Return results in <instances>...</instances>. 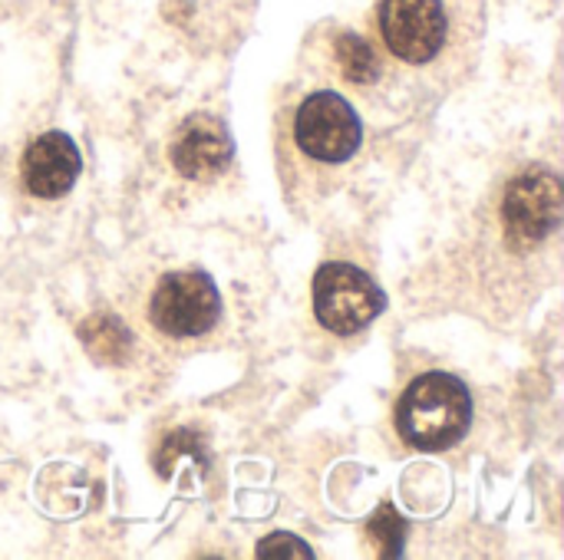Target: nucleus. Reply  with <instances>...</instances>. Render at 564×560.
<instances>
[{
    "instance_id": "423d86ee",
    "label": "nucleus",
    "mask_w": 564,
    "mask_h": 560,
    "mask_svg": "<svg viewBox=\"0 0 564 560\" xmlns=\"http://www.w3.org/2000/svg\"><path fill=\"white\" fill-rule=\"evenodd\" d=\"M149 320L172 340L202 337L221 320V294L205 271H172L149 300Z\"/></svg>"
},
{
    "instance_id": "f03ea898",
    "label": "nucleus",
    "mask_w": 564,
    "mask_h": 560,
    "mask_svg": "<svg viewBox=\"0 0 564 560\" xmlns=\"http://www.w3.org/2000/svg\"><path fill=\"white\" fill-rule=\"evenodd\" d=\"M473 426L469 386L453 373L416 376L397 403V432L416 452H446Z\"/></svg>"
},
{
    "instance_id": "f257e3e1",
    "label": "nucleus",
    "mask_w": 564,
    "mask_h": 560,
    "mask_svg": "<svg viewBox=\"0 0 564 560\" xmlns=\"http://www.w3.org/2000/svg\"><path fill=\"white\" fill-rule=\"evenodd\" d=\"M380 50L410 69H453L476 53L486 0H377Z\"/></svg>"
},
{
    "instance_id": "0eeeda50",
    "label": "nucleus",
    "mask_w": 564,
    "mask_h": 560,
    "mask_svg": "<svg viewBox=\"0 0 564 560\" xmlns=\"http://www.w3.org/2000/svg\"><path fill=\"white\" fill-rule=\"evenodd\" d=\"M169 158L178 175L192 182H208V178H218L231 165L235 139L218 116L195 112L175 129L169 142Z\"/></svg>"
},
{
    "instance_id": "6e6552de",
    "label": "nucleus",
    "mask_w": 564,
    "mask_h": 560,
    "mask_svg": "<svg viewBox=\"0 0 564 560\" xmlns=\"http://www.w3.org/2000/svg\"><path fill=\"white\" fill-rule=\"evenodd\" d=\"M83 172V158L76 142L66 132H43L30 142L20 162V175L30 195L36 198H63Z\"/></svg>"
},
{
    "instance_id": "20e7f679",
    "label": "nucleus",
    "mask_w": 564,
    "mask_h": 560,
    "mask_svg": "<svg viewBox=\"0 0 564 560\" xmlns=\"http://www.w3.org/2000/svg\"><path fill=\"white\" fill-rule=\"evenodd\" d=\"M387 307V294L377 281L344 261L324 264L314 277V314L317 323L337 337H354L370 327Z\"/></svg>"
},
{
    "instance_id": "9d476101",
    "label": "nucleus",
    "mask_w": 564,
    "mask_h": 560,
    "mask_svg": "<svg viewBox=\"0 0 564 560\" xmlns=\"http://www.w3.org/2000/svg\"><path fill=\"white\" fill-rule=\"evenodd\" d=\"M370 531H373V535H380V541H383V545H390V548H387V554H390V558H397V554H400V541H403V518H397V512H393L390 505H383V508L377 512V518H373Z\"/></svg>"
},
{
    "instance_id": "7ed1b4c3",
    "label": "nucleus",
    "mask_w": 564,
    "mask_h": 560,
    "mask_svg": "<svg viewBox=\"0 0 564 560\" xmlns=\"http://www.w3.org/2000/svg\"><path fill=\"white\" fill-rule=\"evenodd\" d=\"M291 139L304 158L317 165H344L364 142V122L347 96L334 89H314L294 109Z\"/></svg>"
},
{
    "instance_id": "39448f33",
    "label": "nucleus",
    "mask_w": 564,
    "mask_h": 560,
    "mask_svg": "<svg viewBox=\"0 0 564 560\" xmlns=\"http://www.w3.org/2000/svg\"><path fill=\"white\" fill-rule=\"evenodd\" d=\"M562 178L552 168L532 165V168H522L506 185L499 218H502L509 241L522 248H535L562 228Z\"/></svg>"
},
{
    "instance_id": "1a4fd4ad",
    "label": "nucleus",
    "mask_w": 564,
    "mask_h": 560,
    "mask_svg": "<svg viewBox=\"0 0 564 560\" xmlns=\"http://www.w3.org/2000/svg\"><path fill=\"white\" fill-rule=\"evenodd\" d=\"M334 59H337L344 79H350L357 86H373L383 73V56H380L377 43L354 30H340L334 36Z\"/></svg>"
},
{
    "instance_id": "9b49d317",
    "label": "nucleus",
    "mask_w": 564,
    "mask_h": 560,
    "mask_svg": "<svg viewBox=\"0 0 564 560\" xmlns=\"http://www.w3.org/2000/svg\"><path fill=\"white\" fill-rule=\"evenodd\" d=\"M258 558H314V551L294 535H271L268 541H261Z\"/></svg>"
}]
</instances>
